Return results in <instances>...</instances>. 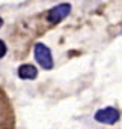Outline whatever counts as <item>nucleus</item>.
<instances>
[{
    "mask_svg": "<svg viewBox=\"0 0 122 129\" xmlns=\"http://www.w3.org/2000/svg\"><path fill=\"white\" fill-rule=\"evenodd\" d=\"M5 54H6V45H5V42L0 39V59H2Z\"/></svg>",
    "mask_w": 122,
    "mask_h": 129,
    "instance_id": "6",
    "label": "nucleus"
},
{
    "mask_svg": "<svg viewBox=\"0 0 122 129\" xmlns=\"http://www.w3.org/2000/svg\"><path fill=\"white\" fill-rule=\"evenodd\" d=\"M18 77L21 80H35L38 77V69L33 64H21L18 68Z\"/></svg>",
    "mask_w": 122,
    "mask_h": 129,
    "instance_id": "5",
    "label": "nucleus"
},
{
    "mask_svg": "<svg viewBox=\"0 0 122 129\" xmlns=\"http://www.w3.org/2000/svg\"><path fill=\"white\" fill-rule=\"evenodd\" d=\"M69 12H71V5L62 3V5H59V6L51 8V9L47 12V20H48V23L56 24V23L62 21L63 18H66Z\"/></svg>",
    "mask_w": 122,
    "mask_h": 129,
    "instance_id": "3",
    "label": "nucleus"
},
{
    "mask_svg": "<svg viewBox=\"0 0 122 129\" xmlns=\"http://www.w3.org/2000/svg\"><path fill=\"white\" fill-rule=\"evenodd\" d=\"M2 26H3V20L0 18V27H2Z\"/></svg>",
    "mask_w": 122,
    "mask_h": 129,
    "instance_id": "7",
    "label": "nucleus"
},
{
    "mask_svg": "<svg viewBox=\"0 0 122 129\" xmlns=\"http://www.w3.org/2000/svg\"><path fill=\"white\" fill-rule=\"evenodd\" d=\"M9 122V102L0 92V129H5Z\"/></svg>",
    "mask_w": 122,
    "mask_h": 129,
    "instance_id": "4",
    "label": "nucleus"
},
{
    "mask_svg": "<svg viewBox=\"0 0 122 129\" xmlns=\"http://www.w3.org/2000/svg\"><path fill=\"white\" fill-rule=\"evenodd\" d=\"M119 116L121 114L116 108L107 107V108H101L95 113V120L99 123H104V125H113L119 120Z\"/></svg>",
    "mask_w": 122,
    "mask_h": 129,
    "instance_id": "2",
    "label": "nucleus"
},
{
    "mask_svg": "<svg viewBox=\"0 0 122 129\" xmlns=\"http://www.w3.org/2000/svg\"><path fill=\"white\" fill-rule=\"evenodd\" d=\"M35 59L44 69H53V57L51 51L47 45L44 44H36L35 45Z\"/></svg>",
    "mask_w": 122,
    "mask_h": 129,
    "instance_id": "1",
    "label": "nucleus"
}]
</instances>
